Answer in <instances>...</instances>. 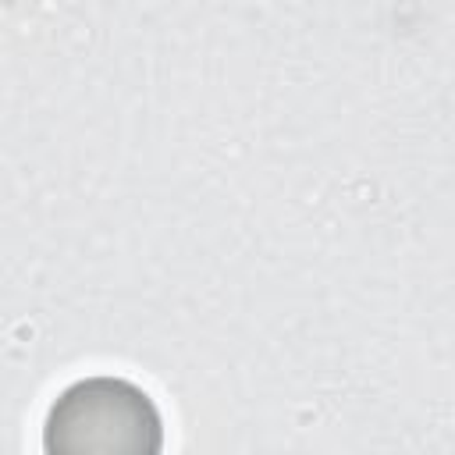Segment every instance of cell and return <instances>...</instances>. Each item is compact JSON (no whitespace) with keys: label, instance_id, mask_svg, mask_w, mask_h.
<instances>
[{"label":"cell","instance_id":"6da1fadb","mask_svg":"<svg viewBox=\"0 0 455 455\" xmlns=\"http://www.w3.org/2000/svg\"><path fill=\"white\" fill-rule=\"evenodd\" d=\"M43 455H164L156 402L124 377H85L57 395Z\"/></svg>","mask_w":455,"mask_h":455}]
</instances>
